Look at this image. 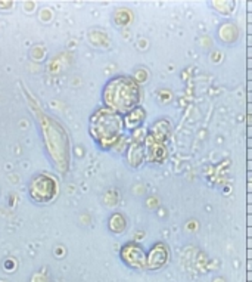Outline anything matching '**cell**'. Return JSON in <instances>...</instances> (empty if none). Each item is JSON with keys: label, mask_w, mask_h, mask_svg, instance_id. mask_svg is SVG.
<instances>
[{"label": "cell", "mask_w": 252, "mask_h": 282, "mask_svg": "<svg viewBox=\"0 0 252 282\" xmlns=\"http://www.w3.org/2000/svg\"><path fill=\"white\" fill-rule=\"evenodd\" d=\"M145 117H146V112H145V109L139 105V107H136L135 109H132L130 112L125 114V117H124V127H125V129H130V130H136V129L140 127V124L143 123Z\"/></svg>", "instance_id": "ba28073f"}, {"label": "cell", "mask_w": 252, "mask_h": 282, "mask_svg": "<svg viewBox=\"0 0 252 282\" xmlns=\"http://www.w3.org/2000/svg\"><path fill=\"white\" fill-rule=\"evenodd\" d=\"M170 259L168 247L164 242H156L148 253V270L162 269Z\"/></svg>", "instance_id": "5b68a950"}, {"label": "cell", "mask_w": 252, "mask_h": 282, "mask_svg": "<svg viewBox=\"0 0 252 282\" xmlns=\"http://www.w3.org/2000/svg\"><path fill=\"white\" fill-rule=\"evenodd\" d=\"M145 152H146V161L159 164L167 157V148L162 142L155 140L151 134H148L145 140Z\"/></svg>", "instance_id": "8992f818"}, {"label": "cell", "mask_w": 252, "mask_h": 282, "mask_svg": "<svg viewBox=\"0 0 252 282\" xmlns=\"http://www.w3.org/2000/svg\"><path fill=\"white\" fill-rule=\"evenodd\" d=\"M102 101L106 108L121 114H127L140 102V87L133 77L116 76L111 79L102 93Z\"/></svg>", "instance_id": "6da1fadb"}, {"label": "cell", "mask_w": 252, "mask_h": 282, "mask_svg": "<svg viewBox=\"0 0 252 282\" xmlns=\"http://www.w3.org/2000/svg\"><path fill=\"white\" fill-rule=\"evenodd\" d=\"M249 192H252V185H249Z\"/></svg>", "instance_id": "8fae6325"}, {"label": "cell", "mask_w": 252, "mask_h": 282, "mask_svg": "<svg viewBox=\"0 0 252 282\" xmlns=\"http://www.w3.org/2000/svg\"><path fill=\"white\" fill-rule=\"evenodd\" d=\"M170 133H171V126H170V123L168 121H165V120H159V121H156L154 126H152V130H151V136L155 139V140H158V142H165V140L168 139V136H170Z\"/></svg>", "instance_id": "9c48e42d"}, {"label": "cell", "mask_w": 252, "mask_h": 282, "mask_svg": "<svg viewBox=\"0 0 252 282\" xmlns=\"http://www.w3.org/2000/svg\"><path fill=\"white\" fill-rule=\"evenodd\" d=\"M119 257L125 266L135 270L148 269V254L145 248L137 242H127L119 251Z\"/></svg>", "instance_id": "277c9868"}, {"label": "cell", "mask_w": 252, "mask_h": 282, "mask_svg": "<svg viewBox=\"0 0 252 282\" xmlns=\"http://www.w3.org/2000/svg\"><path fill=\"white\" fill-rule=\"evenodd\" d=\"M249 169H252V163H249Z\"/></svg>", "instance_id": "7c38bea8"}, {"label": "cell", "mask_w": 252, "mask_h": 282, "mask_svg": "<svg viewBox=\"0 0 252 282\" xmlns=\"http://www.w3.org/2000/svg\"><path fill=\"white\" fill-rule=\"evenodd\" d=\"M146 160V152H145V144L140 142H132L129 150H127V161L132 167L137 169L140 167Z\"/></svg>", "instance_id": "52a82bcc"}, {"label": "cell", "mask_w": 252, "mask_h": 282, "mask_svg": "<svg viewBox=\"0 0 252 282\" xmlns=\"http://www.w3.org/2000/svg\"><path fill=\"white\" fill-rule=\"evenodd\" d=\"M58 194V185L47 174L36 176L30 183V195L36 202H49Z\"/></svg>", "instance_id": "3957f363"}, {"label": "cell", "mask_w": 252, "mask_h": 282, "mask_svg": "<svg viewBox=\"0 0 252 282\" xmlns=\"http://www.w3.org/2000/svg\"><path fill=\"white\" fill-rule=\"evenodd\" d=\"M124 129V118L106 107L96 109L90 117V134L103 150H109L119 142Z\"/></svg>", "instance_id": "7a4b0ae2"}, {"label": "cell", "mask_w": 252, "mask_h": 282, "mask_svg": "<svg viewBox=\"0 0 252 282\" xmlns=\"http://www.w3.org/2000/svg\"><path fill=\"white\" fill-rule=\"evenodd\" d=\"M249 248H252V241L249 239Z\"/></svg>", "instance_id": "30bf717a"}]
</instances>
